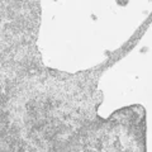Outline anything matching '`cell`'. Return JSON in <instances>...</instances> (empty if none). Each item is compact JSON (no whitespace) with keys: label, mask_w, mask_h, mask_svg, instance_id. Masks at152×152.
Masks as SVG:
<instances>
[{"label":"cell","mask_w":152,"mask_h":152,"mask_svg":"<svg viewBox=\"0 0 152 152\" xmlns=\"http://www.w3.org/2000/svg\"><path fill=\"white\" fill-rule=\"evenodd\" d=\"M66 152H147V117L141 104L99 117L80 132Z\"/></svg>","instance_id":"cell-2"},{"label":"cell","mask_w":152,"mask_h":152,"mask_svg":"<svg viewBox=\"0 0 152 152\" xmlns=\"http://www.w3.org/2000/svg\"><path fill=\"white\" fill-rule=\"evenodd\" d=\"M102 102L93 80L0 81V152H66Z\"/></svg>","instance_id":"cell-1"}]
</instances>
